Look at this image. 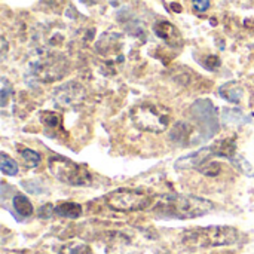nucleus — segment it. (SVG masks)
Listing matches in <instances>:
<instances>
[{"instance_id":"4468645a","label":"nucleus","mask_w":254,"mask_h":254,"mask_svg":"<svg viewBox=\"0 0 254 254\" xmlns=\"http://www.w3.org/2000/svg\"><path fill=\"white\" fill-rule=\"evenodd\" d=\"M220 95L231 101V103H240L243 100V88L237 83V82H228L226 85H223L220 89H219Z\"/></svg>"},{"instance_id":"20e7f679","label":"nucleus","mask_w":254,"mask_h":254,"mask_svg":"<svg viewBox=\"0 0 254 254\" xmlns=\"http://www.w3.org/2000/svg\"><path fill=\"white\" fill-rule=\"evenodd\" d=\"M48 168L57 180L70 186H89L94 182L92 174L89 173L86 165L77 164L60 155H54L49 158Z\"/></svg>"},{"instance_id":"7ed1b4c3","label":"nucleus","mask_w":254,"mask_h":254,"mask_svg":"<svg viewBox=\"0 0 254 254\" xmlns=\"http://www.w3.org/2000/svg\"><path fill=\"white\" fill-rule=\"evenodd\" d=\"M240 231L232 226H208L188 231L183 243L189 247H223L238 243Z\"/></svg>"},{"instance_id":"6e6552de","label":"nucleus","mask_w":254,"mask_h":254,"mask_svg":"<svg viewBox=\"0 0 254 254\" xmlns=\"http://www.w3.org/2000/svg\"><path fill=\"white\" fill-rule=\"evenodd\" d=\"M83 95H85L83 88L80 85H77L76 82H70L64 86H61L55 92V101L58 104H61L63 107L68 109V107L79 104L83 100Z\"/></svg>"},{"instance_id":"9d476101","label":"nucleus","mask_w":254,"mask_h":254,"mask_svg":"<svg viewBox=\"0 0 254 254\" xmlns=\"http://www.w3.org/2000/svg\"><path fill=\"white\" fill-rule=\"evenodd\" d=\"M153 31L156 33V36L162 40H165L168 45L171 46H177L182 43V34L177 30L176 25H173L168 21H158L153 25Z\"/></svg>"},{"instance_id":"0eeeda50","label":"nucleus","mask_w":254,"mask_h":254,"mask_svg":"<svg viewBox=\"0 0 254 254\" xmlns=\"http://www.w3.org/2000/svg\"><path fill=\"white\" fill-rule=\"evenodd\" d=\"M33 73L42 82H54L65 74V65L61 64V60L58 57H48L34 64Z\"/></svg>"},{"instance_id":"423d86ee","label":"nucleus","mask_w":254,"mask_h":254,"mask_svg":"<svg viewBox=\"0 0 254 254\" xmlns=\"http://www.w3.org/2000/svg\"><path fill=\"white\" fill-rule=\"evenodd\" d=\"M97 52L98 55L107 61L109 65L118 64L119 61H124L122 48H124V37L122 34L116 33H104L100 40L97 42Z\"/></svg>"},{"instance_id":"f3484780","label":"nucleus","mask_w":254,"mask_h":254,"mask_svg":"<svg viewBox=\"0 0 254 254\" xmlns=\"http://www.w3.org/2000/svg\"><path fill=\"white\" fill-rule=\"evenodd\" d=\"M60 254H89V247L83 243H70L60 250Z\"/></svg>"},{"instance_id":"a211bd4d","label":"nucleus","mask_w":254,"mask_h":254,"mask_svg":"<svg viewBox=\"0 0 254 254\" xmlns=\"http://www.w3.org/2000/svg\"><path fill=\"white\" fill-rule=\"evenodd\" d=\"M9 95H12V86L9 85V82L3 77L1 79V92H0V98H1V107L6 106Z\"/></svg>"},{"instance_id":"f03ea898","label":"nucleus","mask_w":254,"mask_h":254,"mask_svg":"<svg viewBox=\"0 0 254 254\" xmlns=\"http://www.w3.org/2000/svg\"><path fill=\"white\" fill-rule=\"evenodd\" d=\"M131 122L140 131L161 134L170 125V110L164 106L153 104V103H143L134 106L129 113Z\"/></svg>"},{"instance_id":"9b49d317","label":"nucleus","mask_w":254,"mask_h":254,"mask_svg":"<svg viewBox=\"0 0 254 254\" xmlns=\"http://www.w3.org/2000/svg\"><path fill=\"white\" fill-rule=\"evenodd\" d=\"M54 213L60 217H65V219H77L82 214V205L77 202H71V201H64L60 202L55 208Z\"/></svg>"},{"instance_id":"39448f33","label":"nucleus","mask_w":254,"mask_h":254,"mask_svg":"<svg viewBox=\"0 0 254 254\" xmlns=\"http://www.w3.org/2000/svg\"><path fill=\"white\" fill-rule=\"evenodd\" d=\"M104 201L109 208L119 213H132V211H141L150 207L153 202V198L141 190V189H116L109 192L104 196Z\"/></svg>"},{"instance_id":"ddd939ff","label":"nucleus","mask_w":254,"mask_h":254,"mask_svg":"<svg viewBox=\"0 0 254 254\" xmlns=\"http://www.w3.org/2000/svg\"><path fill=\"white\" fill-rule=\"evenodd\" d=\"M12 205H13V210L18 216L21 217H30L33 213H34V208H33V204L30 202V199L25 196V195H15L13 199H12Z\"/></svg>"},{"instance_id":"1a4fd4ad","label":"nucleus","mask_w":254,"mask_h":254,"mask_svg":"<svg viewBox=\"0 0 254 254\" xmlns=\"http://www.w3.org/2000/svg\"><path fill=\"white\" fill-rule=\"evenodd\" d=\"M40 122L45 128V134L51 138H63L67 137L65 129L63 128V116L57 112H40Z\"/></svg>"},{"instance_id":"6ab92c4d","label":"nucleus","mask_w":254,"mask_h":254,"mask_svg":"<svg viewBox=\"0 0 254 254\" xmlns=\"http://www.w3.org/2000/svg\"><path fill=\"white\" fill-rule=\"evenodd\" d=\"M192 6H193V10H195V12L202 13V12L208 10V7H210V0H192Z\"/></svg>"},{"instance_id":"2eb2a0df","label":"nucleus","mask_w":254,"mask_h":254,"mask_svg":"<svg viewBox=\"0 0 254 254\" xmlns=\"http://www.w3.org/2000/svg\"><path fill=\"white\" fill-rule=\"evenodd\" d=\"M18 150H19V155H21V158H22L27 168H36V167L40 165L42 158L36 150L28 149V147H18Z\"/></svg>"},{"instance_id":"dca6fc26","label":"nucleus","mask_w":254,"mask_h":254,"mask_svg":"<svg viewBox=\"0 0 254 254\" xmlns=\"http://www.w3.org/2000/svg\"><path fill=\"white\" fill-rule=\"evenodd\" d=\"M0 170L6 176H16L19 168H18V164L10 156H7L6 153H1L0 155Z\"/></svg>"},{"instance_id":"aec40b11","label":"nucleus","mask_w":254,"mask_h":254,"mask_svg":"<svg viewBox=\"0 0 254 254\" xmlns=\"http://www.w3.org/2000/svg\"><path fill=\"white\" fill-rule=\"evenodd\" d=\"M82 1H83V3H86V4H89V6H91V4H95V3H98V1H100V0H82Z\"/></svg>"},{"instance_id":"f257e3e1","label":"nucleus","mask_w":254,"mask_h":254,"mask_svg":"<svg viewBox=\"0 0 254 254\" xmlns=\"http://www.w3.org/2000/svg\"><path fill=\"white\" fill-rule=\"evenodd\" d=\"M214 204L195 195L170 193L164 195L153 205V211L162 217L171 219H196L213 211Z\"/></svg>"},{"instance_id":"f8f14e48","label":"nucleus","mask_w":254,"mask_h":254,"mask_svg":"<svg viewBox=\"0 0 254 254\" xmlns=\"http://www.w3.org/2000/svg\"><path fill=\"white\" fill-rule=\"evenodd\" d=\"M214 156H223V158H229L232 159L235 152H237V144H235V138H225L217 141L214 146L210 147Z\"/></svg>"}]
</instances>
